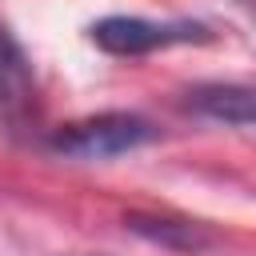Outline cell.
I'll use <instances>...</instances> for the list:
<instances>
[{
    "label": "cell",
    "mask_w": 256,
    "mask_h": 256,
    "mask_svg": "<svg viewBox=\"0 0 256 256\" xmlns=\"http://www.w3.org/2000/svg\"><path fill=\"white\" fill-rule=\"evenodd\" d=\"M156 136V128L136 116V112H100L76 124H64L48 136V148L72 160H108V156H124L140 144H148Z\"/></svg>",
    "instance_id": "1"
},
{
    "label": "cell",
    "mask_w": 256,
    "mask_h": 256,
    "mask_svg": "<svg viewBox=\"0 0 256 256\" xmlns=\"http://www.w3.org/2000/svg\"><path fill=\"white\" fill-rule=\"evenodd\" d=\"M92 44L112 56H148L172 44H208L212 28L200 20H148V16H104L88 28Z\"/></svg>",
    "instance_id": "2"
},
{
    "label": "cell",
    "mask_w": 256,
    "mask_h": 256,
    "mask_svg": "<svg viewBox=\"0 0 256 256\" xmlns=\"http://www.w3.org/2000/svg\"><path fill=\"white\" fill-rule=\"evenodd\" d=\"M184 104L216 124H232V128H256V88L248 84H196Z\"/></svg>",
    "instance_id": "3"
},
{
    "label": "cell",
    "mask_w": 256,
    "mask_h": 256,
    "mask_svg": "<svg viewBox=\"0 0 256 256\" xmlns=\"http://www.w3.org/2000/svg\"><path fill=\"white\" fill-rule=\"evenodd\" d=\"M136 236L160 244V248H172V252H204L212 244V232L204 224H192V220H168V216H140L132 212L124 220Z\"/></svg>",
    "instance_id": "4"
},
{
    "label": "cell",
    "mask_w": 256,
    "mask_h": 256,
    "mask_svg": "<svg viewBox=\"0 0 256 256\" xmlns=\"http://www.w3.org/2000/svg\"><path fill=\"white\" fill-rule=\"evenodd\" d=\"M32 96V64L20 48V40L0 24V104L20 108Z\"/></svg>",
    "instance_id": "5"
},
{
    "label": "cell",
    "mask_w": 256,
    "mask_h": 256,
    "mask_svg": "<svg viewBox=\"0 0 256 256\" xmlns=\"http://www.w3.org/2000/svg\"><path fill=\"white\" fill-rule=\"evenodd\" d=\"M244 12H248V16L256 20V0H244Z\"/></svg>",
    "instance_id": "6"
}]
</instances>
